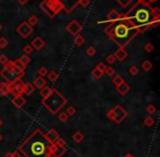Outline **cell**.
<instances>
[{"mask_svg": "<svg viewBox=\"0 0 160 157\" xmlns=\"http://www.w3.org/2000/svg\"><path fill=\"white\" fill-rule=\"evenodd\" d=\"M120 21H125L129 25L139 30V33L147 31L150 27H157L160 22V12L158 8L143 5L135 1L134 5L122 16Z\"/></svg>", "mask_w": 160, "mask_h": 157, "instance_id": "obj_1", "label": "cell"}, {"mask_svg": "<svg viewBox=\"0 0 160 157\" xmlns=\"http://www.w3.org/2000/svg\"><path fill=\"white\" fill-rule=\"evenodd\" d=\"M50 145L44 132L36 129L19 145L18 151L23 157H44L48 153Z\"/></svg>", "mask_w": 160, "mask_h": 157, "instance_id": "obj_2", "label": "cell"}, {"mask_svg": "<svg viewBox=\"0 0 160 157\" xmlns=\"http://www.w3.org/2000/svg\"><path fill=\"white\" fill-rule=\"evenodd\" d=\"M138 34V29L129 25L125 21H121L116 25H113V32L111 39L114 40L120 48H125L126 45L131 43Z\"/></svg>", "mask_w": 160, "mask_h": 157, "instance_id": "obj_3", "label": "cell"}, {"mask_svg": "<svg viewBox=\"0 0 160 157\" xmlns=\"http://www.w3.org/2000/svg\"><path fill=\"white\" fill-rule=\"evenodd\" d=\"M67 102H68L67 98L56 89H54V91L50 96L46 97V98H42V100H41L43 106L53 115L59 113V110L67 104Z\"/></svg>", "mask_w": 160, "mask_h": 157, "instance_id": "obj_4", "label": "cell"}, {"mask_svg": "<svg viewBox=\"0 0 160 157\" xmlns=\"http://www.w3.org/2000/svg\"><path fill=\"white\" fill-rule=\"evenodd\" d=\"M24 73H25V71L18 70V69H16L13 67L12 61H8L3 65L2 70L0 71V76H2V78H5L7 83L12 84L17 80H20L24 75Z\"/></svg>", "mask_w": 160, "mask_h": 157, "instance_id": "obj_5", "label": "cell"}, {"mask_svg": "<svg viewBox=\"0 0 160 157\" xmlns=\"http://www.w3.org/2000/svg\"><path fill=\"white\" fill-rule=\"evenodd\" d=\"M39 8L50 19H54L61 11L65 10L59 0H43L39 5Z\"/></svg>", "mask_w": 160, "mask_h": 157, "instance_id": "obj_6", "label": "cell"}, {"mask_svg": "<svg viewBox=\"0 0 160 157\" xmlns=\"http://www.w3.org/2000/svg\"><path fill=\"white\" fill-rule=\"evenodd\" d=\"M128 113L122 107L121 105H115L114 108H112L111 110H109L108 113H106V117L108 119H110L111 121L115 123H121L127 118Z\"/></svg>", "mask_w": 160, "mask_h": 157, "instance_id": "obj_7", "label": "cell"}, {"mask_svg": "<svg viewBox=\"0 0 160 157\" xmlns=\"http://www.w3.org/2000/svg\"><path fill=\"white\" fill-rule=\"evenodd\" d=\"M16 31H17V33L22 37V38H28V37L33 33V27H32L31 25H29L28 22L24 21V22H22L18 27H17Z\"/></svg>", "mask_w": 160, "mask_h": 157, "instance_id": "obj_8", "label": "cell"}, {"mask_svg": "<svg viewBox=\"0 0 160 157\" xmlns=\"http://www.w3.org/2000/svg\"><path fill=\"white\" fill-rule=\"evenodd\" d=\"M66 30H67V32H68L69 34L76 36L77 34H79L82 31V25L80 23H78L76 20H73L68 25L66 26Z\"/></svg>", "mask_w": 160, "mask_h": 157, "instance_id": "obj_9", "label": "cell"}, {"mask_svg": "<svg viewBox=\"0 0 160 157\" xmlns=\"http://www.w3.org/2000/svg\"><path fill=\"white\" fill-rule=\"evenodd\" d=\"M66 152H67L66 147H59L55 144H50V148H48V153L52 154L53 157H63Z\"/></svg>", "mask_w": 160, "mask_h": 157, "instance_id": "obj_10", "label": "cell"}, {"mask_svg": "<svg viewBox=\"0 0 160 157\" xmlns=\"http://www.w3.org/2000/svg\"><path fill=\"white\" fill-rule=\"evenodd\" d=\"M23 82L20 80H17L16 82H13L11 84V94H13L14 96L17 95H22L23 94Z\"/></svg>", "mask_w": 160, "mask_h": 157, "instance_id": "obj_11", "label": "cell"}, {"mask_svg": "<svg viewBox=\"0 0 160 157\" xmlns=\"http://www.w3.org/2000/svg\"><path fill=\"white\" fill-rule=\"evenodd\" d=\"M59 1L64 5V9H65L64 11H66L67 13H70L71 11L75 10V8L78 5L80 0H59Z\"/></svg>", "mask_w": 160, "mask_h": 157, "instance_id": "obj_12", "label": "cell"}, {"mask_svg": "<svg viewBox=\"0 0 160 157\" xmlns=\"http://www.w3.org/2000/svg\"><path fill=\"white\" fill-rule=\"evenodd\" d=\"M45 138H46V140L50 144H55V142L58 140V138H61V135L55 129H50L45 134Z\"/></svg>", "mask_w": 160, "mask_h": 157, "instance_id": "obj_13", "label": "cell"}, {"mask_svg": "<svg viewBox=\"0 0 160 157\" xmlns=\"http://www.w3.org/2000/svg\"><path fill=\"white\" fill-rule=\"evenodd\" d=\"M122 18V14L118 13L116 10H112L108 16H106V20L105 22H111V23H114V22H118L121 20Z\"/></svg>", "mask_w": 160, "mask_h": 157, "instance_id": "obj_14", "label": "cell"}, {"mask_svg": "<svg viewBox=\"0 0 160 157\" xmlns=\"http://www.w3.org/2000/svg\"><path fill=\"white\" fill-rule=\"evenodd\" d=\"M11 93V84L7 82H0V96L6 97Z\"/></svg>", "mask_w": 160, "mask_h": 157, "instance_id": "obj_15", "label": "cell"}, {"mask_svg": "<svg viewBox=\"0 0 160 157\" xmlns=\"http://www.w3.org/2000/svg\"><path fill=\"white\" fill-rule=\"evenodd\" d=\"M31 46L33 47V49H36V50L43 49L45 46L44 39H43L42 37H35V38L31 42Z\"/></svg>", "mask_w": 160, "mask_h": 157, "instance_id": "obj_16", "label": "cell"}, {"mask_svg": "<svg viewBox=\"0 0 160 157\" xmlns=\"http://www.w3.org/2000/svg\"><path fill=\"white\" fill-rule=\"evenodd\" d=\"M113 56L115 57V59L117 61H124L126 58H127L128 54H127V51L125 50V48H118V49L113 54Z\"/></svg>", "mask_w": 160, "mask_h": 157, "instance_id": "obj_17", "label": "cell"}, {"mask_svg": "<svg viewBox=\"0 0 160 157\" xmlns=\"http://www.w3.org/2000/svg\"><path fill=\"white\" fill-rule=\"evenodd\" d=\"M11 103H12V105H14L17 108H21V107H23L24 105H25L26 99L24 98L23 96H22V95H17V96H14L12 98Z\"/></svg>", "mask_w": 160, "mask_h": 157, "instance_id": "obj_18", "label": "cell"}, {"mask_svg": "<svg viewBox=\"0 0 160 157\" xmlns=\"http://www.w3.org/2000/svg\"><path fill=\"white\" fill-rule=\"evenodd\" d=\"M33 86L35 87V89H43L44 86H46V80H45L44 78H42V76H36V78H34V81H33Z\"/></svg>", "mask_w": 160, "mask_h": 157, "instance_id": "obj_19", "label": "cell"}, {"mask_svg": "<svg viewBox=\"0 0 160 157\" xmlns=\"http://www.w3.org/2000/svg\"><path fill=\"white\" fill-rule=\"evenodd\" d=\"M116 91H117V93H120V94L124 96V95H126L129 91H131V86H129L126 82H123L121 85H118V86L116 87Z\"/></svg>", "mask_w": 160, "mask_h": 157, "instance_id": "obj_20", "label": "cell"}, {"mask_svg": "<svg viewBox=\"0 0 160 157\" xmlns=\"http://www.w3.org/2000/svg\"><path fill=\"white\" fill-rule=\"evenodd\" d=\"M35 91V87L33 86V84L30 83V82H26L23 84V94L30 96L31 94H33V92Z\"/></svg>", "mask_w": 160, "mask_h": 157, "instance_id": "obj_21", "label": "cell"}, {"mask_svg": "<svg viewBox=\"0 0 160 157\" xmlns=\"http://www.w3.org/2000/svg\"><path fill=\"white\" fill-rule=\"evenodd\" d=\"M53 91H54V89L53 87H50V86H44L43 89H41V92H39V95L42 96V98H46V97H48L50 94L53 93Z\"/></svg>", "mask_w": 160, "mask_h": 157, "instance_id": "obj_22", "label": "cell"}, {"mask_svg": "<svg viewBox=\"0 0 160 157\" xmlns=\"http://www.w3.org/2000/svg\"><path fill=\"white\" fill-rule=\"evenodd\" d=\"M73 140H74L76 143H81L82 141H84V133H82L81 131H76L74 134H73Z\"/></svg>", "mask_w": 160, "mask_h": 157, "instance_id": "obj_23", "label": "cell"}, {"mask_svg": "<svg viewBox=\"0 0 160 157\" xmlns=\"http://www.w3.org/2000/svg\"><path fill=\"white\" fill-rule=\"evenodd\" d=\"M84 43H86V39H84V37L82 36V35L77 34L76 36H75L74 44L76 45V46H78V47H81V46L84 44Z\"/></svg>", "mask_w": 160, "mask_h": 157, "instance_id": "obj_24", "label": "cell"}, {"mask_svg": "<svg viewBox=\"0 0 160 157\" xmlns=\"http://www.w3.org/2000/svg\"><path fill=\"white\" fill-rule=\"evenodd\" d=\"M152 63H151V61H149V60H145L144 62L142 63V68H143V70L144 71H146V72H149V71H151L152 70Z\"/></svg>", "mask_w": 160, "mask_h": 157, "instance_id": "obj_25", "label": "cell"}, {"mask_svg": "<svg viewBox=\"0 0 160 157\" xmlns=\"http://www.w3.org/2000/svg\"><path fill=\"white\" fill-rule=\"evenodd\" d=\"M58 76H59V74H58V72H56L55 70L50 71V72H48V74H47V78L50 80V82H53V83L57 81Z\"/></svg>", "mask_w": 160, "mask_h": 157, "instance_id": "obj_26", "label": "cell"}, {"mask_svg": "<svg viewBox=\"0 0 160 157\" xmlns=\"http://www.w3.org/2000/svg\"><path fill=\"white\" fill-rule=\"evenodd\" d=\"M123 82H125V81H124V78L122 75H115V76H113V78H112V83L114 84L116 87H117L118 85H121Z\"/></svg>", "mask_w": 160, "mask_h": 157, "instance_id": "obj_27", "label": "cell"}, {"mask_svg": "<svg viewBox=\"0 0 160 157\" xmlns=\"http://www.w3.org/2000/svg\"><path fill=\"white\" fill-rule=\"evenodd\" d=\"M19 61H20V62L22 63V65H23L24 68H25L26 65L31 62V58H30V56H28V55H23L22 57H20Z\"/></svg>", "mask_w": 160, "mask_h": 157, "instance_id": "obj_28", "label": "cell"}, {"mask_svg": "<svg viewBox=\"0 0 160 157\" xmlns=\"http://www.w3.org/2000/svg\"><path fill=\"white\" fill-rule=\"evenodd\" d=\"M144 124L146 127H152L154 124H155V119L151 117V116H148V117L145 118V120H144Z\"/></svg>", "mask_w": 160, "mask_h": 157, "instance_id": "obj_29", "label": "cell"}, {"mask_svg": "<svg viewBox=\"0 0 160 157\" xmlns=\"http://www.w3.org/2000/svg\"><path fill=\"white\" fill-rule=\"evenodd\" d=\"M103 72H101V71H99L98 69H93L91 72V75L93 78H95V80H99V78H101L103 76Z\"/></svg>", "mask_w": 160, "mask_h": 157, "instance_id": "obj_30", "label": "cell"}, {"mask_svg": "<svg viewBox=\"0 0 160 157\" xmlns=\"http://www.w3.org/2000/svg\"><path fill=\"white\" fill-rule=\"evenodd\" d=\"M28 23H29V25H31L32 27H33V26H35L37 23H39V18H37L36 16H31L29 18V21H28Z\"/></svg>", "mask_w": 160, "mask_h": 157, "instance_id": "obj_31", "label": "cell"}, {"mask_svg": "<svg viewBox=\"0 0 160 157\" xmlns=\"http://www.w3.org/2000/svg\"><path fill=\"white\" fill-rule=\"evenodd\" d=\"M95 54H97V50H95V48L93 47V46H90L89 48H87L86 55L88 56V57H93Z\"/></svg>", "mask_w": 160, "mask_h": 157, "instance_id": "obj_32", "label": "cell"}, {"mask_svg": "<svg viewBox=\"0 0 160 157\" xmlns=\"http://www.w3.org/2000/svg\"><path fill=\"white\" fill-rule=\"evenodd\" d=\"M104 73L106 74L108 76H111V78H113V76L115 75V69L112 68V67H106V70L104 71Z\"/></svg>", "mask_w": 160, "mask_h": 157, "instance_id": "obj_33", "label": "cell"}, {"mask_svg": "<svg viewBox=\"0 0 160 157\" xmlns=\"http://www.w3.org/2000/svg\"><path fill=\"white\" fill-rule=\"evenodd\" d=\"M128 72H129V74H131L132 76H134V75H137V74H138L139 70H138V68H137L136 65H132V67H129Z\"/></svg>", "mask_w": 160, "mask_h": 157, "instance_id": "obj_34", "label": "cell"}, {"mask_svg": "<svg viewBox=\"0 0 160 157\" xmlns=\"http://www.w3.org/2000/svg\"><path fill=\"white\" fill-rule=\"evenodd\" d=\"M68 118H69V116L67 115L65 111H63V113H61L58 115V119H59L61 122H66V121L68 120Z\"/></svg>", "mask_w": 160, "mask_h": 157, "instance_id": "obj_35", "label": "cell"}, {"mask_svg": "<svg viewBox=\"0 0 160 157\" xmlns=\"http://www.w3.org/2000/svg\"><path fill=\"white\" fill-rule=\"evenodd\" d=\"M116 1H117V2L120 3L123 8H126V7H128V5H131L134 0H116Z\"/></svg>", "mask_w": 160, "mask_h": 157, "instance_id": "obj_36", "label": "cell"}, {"mask_svg": "<svg viewBox=\"0 0 160 157\" xmlns=\"http://www.w3.org/2000/svg\"><path fill=\"white\" fill-rule=\"evenodd\" d=\"M23 52H24V55L30 56L32 52H33V47H32L31 45H26V46L23 47Z\"/></svg>", "mask_w": 160, "mask_h": 157, "instance_id": "obj_37", "label": "cell"}, {"mask_svg": "<svg viewBox=\"0 0 160 157\" xmlns=\"http://www.w3.org/2000/svg\"><path fill=\"white\" fill-rule=\"evenodd\" d=\"M66 140L64 139V138H58V140L55 142V145H57V146L59 147H65L66 146Z\"/></svg>", "mask_w": 160, "mask_h": 157, "instance_id": "obj_38", "label": "cell"}, {"mask_svg": "<svg viewBox=\"0 0 160 157\" xmlns=\"http://www.w3.org/2000/svg\"><path fill=\"white\" fill-rule=\"evenodd\" d=\"M156 107H155V105H152V104H149L147 106V108H146V111H147V113H149V115H154V113H156Z\"/></svg>", "mask_w": 160, "mask_h": 157, "instance_id": "obj_39", "label": "cell"}, {"mask_svg": "<svg viewBox=\"0 0 160 157\" xmlns=\"http://www.w3.org/2000/svg\"><path fill=\"white\" fill-rule=\"evenodd\" d=\"M112 32H113V25L111 24V25L106 26L104 29V33L106 34V36L109 37V38H111L112 37Z\"/></svg>", "mask_w": 160, "mask_h": 157, "instance_id": "obj_40", "label": "cell"}, {"mask_svg": "<svg viewBox=\"0 0 160 157\" xmlns=\"http://www.w3.org/2000/svg\"><path fill=\"white\" fill-rule=\"evenodd\" d=\"M12 62H13V67H14L16 69H18V70H24V69H25L23 65H22V63L19 61V59H17V60H13Z\"/></svg>", "mask_w": 160, "mask_h": 157, "instance_id": "obj_41", "label": "cell"}, {"mask_svg": "<svg viewBox=\"0 0 160 157\" xmlns=\"http://www.w3.org/2000/svg\"><path fill=\"white\" fill-rule=\"evenodd\" d=\"M65 113H67L69 117H70V116H74L75 113H76V108H75L74 106H69V107H67Z\"/></svg>", "mask_w": 160, "mask_h": 157, "instance_id": "obj_42", "label": "cell"}, {"mask_svg": "<svg viewBox=\"0 0 160 157\" xmlns=\"http://www.w3.org/2000/svg\"><path fill=\"white\" fill-rule=\"evenodd\" d=\"M39 76L44 78V76H46L48 74V70L45 68V67H41V68L39 69Z\"/></svg>", "mask_w": 160, "mask_h": 157, "instance_id": "obj_43", "label": "cell"}, {"mask_svg": "<svg viewBox=\"0 0 160 157\" xmlns=\"http://www.w3.org/2000/svg\"><path fill=\"white\" fill-rule=\"evenodd\" d=\"M7 46H8V40H7V38H6V37H0V48L3 49V48H6Z\"/></svg>", "mask_w": 160, "mask_h": 157, "instance_id": "obj_44", "label": "cell"}, {"mask_svg": "<svg viewBox=\"0 0 160 157\" xmlns=\"http://www.w3.org/2000/svg\"><path fill=\"white\" fill-rule=\"evenodd\" d=\"M95 69H98L99 71H101V72H103V73H104V71L106 70V65H105L104 62H100L99 65L95 67Z\"/></svg>", "mask_w": 160, "mask_h": 157, "instance_id": "obj_45", "label": "cell"}, {"mask_svg": "<svg viewBox=\"0 0 160 157\" xmlns=\"http://www.w3.org/2000/svg\"><path fill=\"white\" fill-rule=\"evenodd\" d=\"M144 49L146 50L147 52H151L152 50L155 49V46L151 44V43H147V44L145 45V47H144Z\"/></svg>", "mask_w": 160, "mask_h": 157, "instance_id": "obj_46", "label": "cell"}, {"mask_svg": "<svg viewBox=\"0 0 160 157\" xmlns=\"http://www.w3.org/2000/svg\"><path fill=\"white\" fill-rule=\"evenodd\" d=\"M9 61V59H8V57L6 55H0V65H5L6 63L8 62Z\"/></svg>", "mask_w": 160, "mask_h": 157, "instance_id": "obj_47", "label": "cell"}, {"mask_svg": "<svg viewBox=\"0 0 160 157\" xmlns=\"http://www.w3.org/2000/svg\"><path fill=\"white\" fill-rule=\"evenodd\" d=\"M106 61H108L109 65H113V63H115L116 59L113 55H109L108 57H106Z\"/></svg>", "mask_w": 160, "mask_h": 157, "instance_id": "obj_48", "label": "cell"}, {"mask_svg": "<svg viewBox=\"0 0 160 157\" xmlns=\"http://www.w3.org/2000/svg\"><path fill=\"white\" fill-rule=\"evenodd\" d=\"M89 3H90V0H80L78 5H81V7H84V8H87V7L89 5Z\"/></svg>", "mask_w": 160, "mask_h": 157, "instance_id": "obj_49", "label": "cell"}, {"mask_svg": "<svg viewBox=\"0 0 160 157\" xmlns=\"http://www.w3.org/2000/svg\"><path fill=\"white\" fill-rule=\"evenodd\" d=\"M12 154V157H21V154L19 153V151H16V152L11 153Z\"/></svg>", "mask_w": 160, "mask_h": 157, "instance_id": "obj_50", "label": "cell"}, {"mask_svg": "<svg viewBox=\"0 0 160 157\" xmlns=\"http://www.w3.org/2000/svg\"><path fill=\"white\" fill-rule=\"evenodd\" d=\"M17 1H18V3H19V5H24L26 2H28V1H29V0H17Z\"/></svg>", "mask_w": 160, "mask_h": 157, "instance_id": "obj_51", "label": "cell"}, {"mask_svg": "<svg viewBox=\"0 0 160 157\" xmlns=\"http://www.w3.org/2000/svg\"><path fill=\"white\" fill-rule=\"evenodd\" d=\"M123 157H134V156H133V155H132L131 153H127V154H125Z\"/></svg>", "mask_w": 160, "mask_h": 157, "instance_id": "obj_52", "label": "cell"}, {"mask_svg": "<svg viewBox=\"0 0 160 157\" xmlns=\"http://www.w3.org/2000/svg\"><path fill=\"white\" fill-rule=\"evenodd\" d=\"M3 157H12V154H11V152H9V153H7Z\"/></svg>", "mask_w": 160, "mask_h": 157, "instance_id": "obj_53", "label": "cell"}, {"mask_svg": "<svg viewBox=\"0 0 160 157\" xmlns=\"http://www.w3.org/2000/svg\"><path fill=\"white\" fill-rule=\"evenodd\" d=\"M44 157H53V156H52V154H50V153H47V154L45 155Z\"/></svg>", "mask_w": 160, "mask_h": 157, "instance_id": "obj_54", "label": "cell"}, {"mask_svg": "<svg viewBox=\"0 0 160 157\" xmlns=\"http://www.w3.org/2000/svg\"><path fill=\"white\" fill-rule=\"evenodd\" d=\"M149 1H150V3H154V2H156L157 0H149Z\"/></svg>", "mask_w": 160, "mask_h": 157, "instance_id": "obj_55", "label": "cell"}, {"mask_svg": "<svg viewBox=\"0 0 160 157\" xmlns=\"http://www.w3.org/2000/svg\"><path fill=\"white\" fill-rule=\"evenodd\" d=\"M2 139H3V138H2V134H0V142L2 141Z\"/></svg>", "mask_w": 160, "mask_h": 157, "instance_id": "obj_56", "label": "cell"}, {"mask_svg": "<svg viewBox=\"0 0 160 157\" xmlns=\"http://www.w3.org/2000/svg\"><path fill=\"white\" fill-rule=\"evenodd\" d=\"M1 30H2V24L0 23V31H1Z\"/></svg>", "mask_w": 160, "mask_h": 157, "instance_id": "obj_57", "label": "cell"}, {"mask_svg": "<svg viewBox=\"0 0 160 157\" xmlns=\"http://www.w3.org/2000/svg\"><path fill=\"white\" fill-rule=\"evenodd\" d=\"M2 126V120H1V119H0V127Z\"/></svg>", "mask_w": 160, "mask_h": 157, "instance_id": "obj_58", "label": "cell"}, {"mask_svg": "<svg viewBox=\"0 0 160 157\" xmlns=\"http://www.w3.org/2000/svg\"><path fill=\"white\" fill-rule=\"evenodd\" d=\"M0 1H2V0H0Z\"/></svg>", "mask_w": 160, "mask_h": 157, "instance_id": "obj_59", "label": "cell"}]
</instances>
